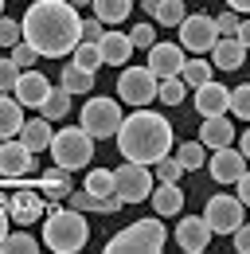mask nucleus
Segmentation results:
<instances>
[{"mask_svg": "<svg viewBox=\"0 0 250 254\" xmlns=\"http://www.w3.org/2000/svg\"><path fill=\"white\" fill-rule=\"evenodd\" d=\"M20 28L24 43H31L43 59H62L82 43V16L70 0H31Z\"/></svg>", "mask_w": 250, "mask_h": 254, "instance_id": "nucleus-1", "label": "nucleus"}, {"mask_svg": "<svg viewBox=\"0 0 250 254\" xmlns=\"http://www.w3.org/2000/svg\"><path fill=\"white\" fill-rule=\"evenodd\" d=\"M118 149H122L125 160H137V164L153 168L160 157L172 153V122L141 106L129 118H122V126H118Z\"/></svg>", "mask_w": 250, "mask_h": 254, "instance_id": "nucleus-2", "label": "nucleus"}, {"mask_svg": "<svg viewBox=\"0 0 250 254\" xmlns=\"http://www.w3.org/2000/svg\"><path fill=\"white\" fill-rule=\"evenodd\" d=\"M90 239V223H86V211L78 207H51L43 215V247L55 254H78Z\"/></svg>", "mask_w": 250, "mask_h": 254, "instance_id": "nucleus-3", "label": "nucleus"}, {"mask_svg": "<svg viewBox=\"0 0 250 254\" xmlns=\"http://www.w3.org/2000/svg\"><path fill=\"white\" fill-rule=\"evenodd\" d=\"M164 243H168V231H164V223L160 215H149V219H137L129 223L125 231H118L110 243H106V254H156L164 251Z\"/></svg>", "mask_w": 250, "mask_h": 254, "instance_id": "nucleus-4", "label": "nucleus"}, {"mask_svg": "<svg viewBox=\"0 0 250 254\" xmlns=\"http://www.w3.org/2000/svg\"><path fill=\"white\" fill-rule=\"evenodd\" d=\"M51 160L66 168V172H78V168H86L94 157V137L86 133L82 126H62L55 137H51Z\"/></svg>", "mask_w": 250, "mask_h": 254, "instance_id": "nucleus-5", "label": "nucleus"}, {"mask_svg": "<svg viewBox=\"0 0 250 254\" xmlns=\"http://www.w3.org/2000/svg\"><path fill=\"white\" fill-rule=\"evenodd\" d=\"M78 126L90 133L94 141H110L118 137V126H122V102L118 98H90L78 114Z\"/></svg>", "mask_w": 250, "mask_h": 254, "instance_id": "nucleus-6", "label": "nucleus"}, {"mask_svg": "<svg viewBox=\"0 0 250 254\" xmlns=\"http://www.w3.org/2000/svg\"><path fill=\"white\" fill-rule=\"evenodd\" d=\"M156 82L160 78L149 66H122V74H118V102L141 110V106H149L156 98Z\"/></svg>", "mask_w": 250, "mask_h": 254, "instance_id": "nucleus-7", "label": "nucleus"}, {"mask_svg": "<svg viewBox=\"0 0 250 254\" xmlns=\"http://www.w3.org/2000/svg\"><path fill=\"white\" fill-rule=\"evenodd\" d=\"M114 191L122 195V203H145L153 191V168L125 160L122 168H114Z\"/></svg>", "mask_w": 250, "mask_h": 254, "instance_id": "nucleus-8", "label": "nucleus"}, {"mask_svg": "<svg viewBox=\"0 0 250 254\" xmlns=\"http://www.w3.org/2000/svg\"><path fill=\"white\" fill-rule=\"evenodd\" d=\"M180 47L184 51H191V55H203V51H211L215 47V16H207V12H191V16H184L180 24Z\"/></svg>", "mask_w": 250, "mask_h": 254, "instance_id": "nucleus-9", "label": "nucleus"}, {"mask_svg": "<svg viewBox=\"0 0 250 254\" xmlns=\"http://www.w3.org/2000/svg\"><path fill=\"white\" fill-rule=\"evenodd\" d=\"M243 203H239V195H211L207 199V207H203V219L211 227V235H231L239 223H243Z\"/></svg>", "mask_w": 250, "mask_h": 254, "instance_id": "nucleus-10", "label": "nucleus"}, {"mask_svg": "<svg viewBox=\"0 0 250 254\" xmlns=\"http://www.w3.org/2000/svg\"><path fill=\"white\" fill-rule=\"evenodd\" d=\"M28 172H35V153H31L20 137L0 141V176H4V180H24Z\"/></svg>", "mask_w": 250, "mask_h": 254, "instance_id": "nucleus-11", "label": "nucleus"}, {"mask_svg": "<svg viewBox=\"0 0 250 254\" xmlns=\"http://www.w3.org/2000/svg\"><path fill=\"white\" fill-rule=\"evenodd\" d=\"M207 172H211L215 184H235V180L247 172V157H243L239 149H231V145L211 149V157H207Z\"/></svg>", "mask_w": 250, "mask_h": 254, "instance_id": "nucleus-12", "label": "nucleus"}, {"mask_svg": "<svg viewBox=\"0 0 250 254\" xmlns=\"http://www.w3.org/2000/svg\"><path fill=\"white\" fill-rule=\"evenodd\" d=\"M184 47L180 43H153L149 47V70H153L156 78H176L180 70H184Z\"/></svg>", "mask_w": 250, "mask_h": 254, "instance_id": "nucleus-13", "label": "nucleus"}, {"mask_svg": "<svg viewBox=\"0 0 250 254\" xmlns=\"http://www.w3.org/2000/svg\"><path fill=\"white\" fill-rule=\"evenodd\" d=\"M8 219L16 227H31L35 219H43V199L28 184H16V195L8 199Z\"/></svg>", "mask_w": 250, "mask_h": 254, "instance_id": "nucleus-14", "label": "nucleus"}, {"mask_svg": "<svg viewBox=\"0 0 250 254\" xmlns=\"http://www.w3.org/2000/svg\"><path fill=\"white\" fill-rule=\"evenodd\" d=\"M47 90H51L47 74H39V70H20V78H16V86H12V98H16L20 106H28V110H39L43 98H47Z\"/></svg>", "mask_w": 250, "mask_h": 254, "instance_id": "nucleus-15", "label": "nucleus"}, {"mask_svg": "<svg viewBox=\"0 0 250 254\" xmlns=\"http://www.w3.org/2000/svg\"><path fill=\"white\" fill-rule=\"evenodd\" d=\"M176 243H180V251L188 254H199L207 251V243H211V227L203 215H188V219L176 223Z\"/></svg>", "mask_w": 250, "mask_h": 254, "instance_id": "nucleus-16", "label": "nucleus"}, {"mask_svg": "<svg viewBox=\"0 0 250 254\" xmlns=\"http://www.w3.org/2000/svg\"><path fill=\"white\" fill-rule=\"evenodd\" d=\"M227 102H231V90L223 82H215V78H207L203 86H195V110H199V118L227 114Z\"/></svg>", "mask_w": 250, "mask_h": 254, "instance_id": "nucleus-17", "label": "nucleus"}, {"mask_svg": "<svg viewBox=\"0 0 250 254\" xmlns=\"http://www.w3.org/2000/svg\"><path fill=\"white\" fill-rule=\"evenodd\" d=\"M98 55H102V63H110V66H125L129 55H133V39H129L125 32H102Z\"/></svg>", "mask_w": 250, "mask_h": 254, "instance_id": "nucleus-18", "label": "nucleus"}, {"mask_svg": "<svg viewBox=\"0 0 250 254\" xmlns=\"http://www.w3.org/2000/svg\"><path fill=\"white\" fill-rule=\"evenodd\" d=\"M243 59H247V47H243L235 35H219L215 39V47H211V66H219V70H239Z\"/></svg>", "mask_w": 250, "mask_h": 254, "instance_id": "nucleus-19", "label": "nucleus"}, {"mask_svg": "<svg viewBox=\"0 0 250 254\" xmlns=\"http://www.w3.org/2000/svg\"><path fill=\"white\" fill-rule=\"evenodd\" d=\"M149 203H153V215H160V219H172V215H180L184 211V191L176 188V184H160L153 191H149Z\"/></svg>", "mask_w": 250, "mask_h": 254, "instance_id": "nucleus-20", "label": "nucleus"}, {"mask_svg": "<svg viewBox=\"0 0 250 254\" xmlns=\"http://www.w3.org/2000/svg\"><path fill=\"white\" fill-rule=\"evenodd\" d=\"M235 141V126L227 122V114H215V118H203L199 126V145L203 149H223Z\"/></svg>", "mask_w": 250, "mask_h": 254, "instance_id": "nucleus-21", "label": "nucleus"}, {"mask_svg": "<svg viewBox=\"0 0 250 254\" xmlns=\"http://www.w3.org/2000/svg\"><path fill=\"white\" fill-rule=\"evenodd\" d=\"M16 137H20L24 145H28L31 153H43V149L51 145V137H55V129H51V122H47V118L39 114V118H31V122H24Z\"/></svg>", "mask_w": 250, "mask_h": 254, "instance_id": "nucleus-22", "label": "nucleus"}, {"mask_svg": "<svg viewBox=\"0 0 250 254\" xmlns=\"http://www.w3.org/2000/svg\"><path fill=\"white\" fill-rule=\"evenodd\" d=\"M145 12L153 16L160 28H176V24L188 16L184 0H145Z\"/></svg>", "mask_w": 250, "mask_h": 254, "instance_id": "nucleus-23", "label": "nucleus"}, {"mask_svg": "<svg viewBox=\"0 0 250 254\" xmlns=\"http://www.w3.org/2000/svg\"><path fill=\"white\" fill-rule=\"evenodd\" d=\"M20 126H24V106H20L12 94H0V141L16 137Z\"/></svg>", "mask_w": 250, "mask_h": 254, "instance_id": "nucleus-24", "label": "nucleus"}, {"mask_svg": "<svg viewBox=\"0 0 250 254\" xmlns=\"http://www.w3.org/2000/svg\"><path fill=\"white\" fill-rule=\"evenodd\" d=\"M59 86L66 94H90L94 90V74L82 70V66H74V63H62V82Z\"/></svg>", "mask_w": 250, "mask_h": 254, "instance_id": "nucleus-25", "label": "nucleus"}, {"mask_svg": "<svg viewBox=\"0 0 250 254\" xmlns=\"http://www.w3.org/2000/svg\"><path fill=\"white\" fill-rule=\"evenodd\" d=\"M39 114H43L47 122H62V118L70 114V94H66L62 86H51L47 98H43V106H39Z\"/></svg>", "mask_w": 250, "mask_h": 254, "instance_id": "nucleus-26", "label": "nucleus"}, {"mask_svg": "<svg viewBox=\"0 0 250 254\" xmlns=\"http://www.w3.org/2000/svg\"><path fill=\"white\" fill-rule=\"evenodd\" d=\"M0 251L4 254H35L39 243H35V235H31L28 227H20V231H8V235L0 239Z\"/></svg>", "mask_w": 250, "mask_h": 254, "instance_id": "nucleus-27", "label": "nucleus"}, {"mask_svg": "<svg viewBox=\"0 0 250 254\" xmlns=\"http://www.w3.org/2000/svg\"><path fill=\"white\" fill-rule=\"evenodd\" d=\"M129 12H133V0H94V16L102 24H125Z\"/></svg>", "mask_w": 250, "mask_h": 254, "instance_id": "nucleus-28", "label": "nucleus"}, {"mask_svg": "<svg viewBox=\"0 0 250 254\" xmlns=\"http://www.w3.org/2000/svg\"><path fill=\"white\" fill-rule=\"evenodd\" d=\"M180 78H184L188 86L195 90V86H203L207 78H215V66L207 63V59H184V70H180Z\"/></svg>", "mask_w": 250, "mask_h": 254, "instance_id": "nucleus-29", "label": "nucleus"}, {"mask_svg": "<svg viewBox=\"0 0 250 254\" xmlns=\"http://www.w3.org/2000/svg\"><path fill=\"white\" fill-rule=\"evenodd\" d=\"M176 160H180V168H184V172H195V168H203V164H207V153H203V145H199V141H184V145H176Z\"/></svg>", "mask_w": 250, "mask_h": 254, "instance_id": "nucleus-30", "label": "nucleus"}, {"mask_svg": "<svg viewBox=\"0 0 250 254\" xmlns=\"http://www.w3.org/2000/svg\"><path fill=\"white\" fill-rule=\"evenodd\" d=\"M82 188L90 191L94 199H102V195H114V172H110V168H90Z\"/></svg>", "mask_w": 250, "mask_h": 254, "instance_id": "nucleus-31", "label": "nucleus"}, {"mask_svg": "<svg viewBox=\"0 0 250 254\" xmlns=\"http://www.w3.org/2000/svg\"><path fill=\"white\" fill-rule=\"evenodd\" d=\"M184 94H188V82L180 78V74H176V78H160V82H156V98H160L164 106H180Z\"/></svg>", "mask_w": 250, "mask_h": 254, "instance_id": "nucleus-32", "label": "nucleus"}, {"mask_svg": "<svg viewBox=\"0 0 250 254\" xmlns=\"http://www.w3.org/2000/svg\"><path fill=\"white\" fill-rule=\"evenodd\" d=\"M70 63H74V66H82V70H90V74H98V66H102L98 43H78V47L70 51Z\"/></svg>", "mask_w": 250, "mask_h": 254, "instance_id": "nucleus-33", "label": "nucleus"}, {"mask_svg": "<svg viewBox=\"0 0 250 254\" xmlns=\"http://www.w3.org/2000/svg\"><path fill=\"white\" fill-rule=\"evenodd\" d=\"M227 110H231L239 122H250V82H243V86H235V90H231Z\"/></svg>", "mask_w": 250, "mask_h": 254, "instance_id": "nucleus-34", "label": "nucleus"}, {"mask_svg": "<svg viewBox=\"0 0 250 254\" xmlns=\"http://www.w3.org/2000/svg\"><path fill=\"white\" fill-rule=\"evenodd\" d=\"M24 39V28H20V20H12V16H0V47H16Z\"/></svg>", "mask_w": 250, "mask_h": 254, "instance_id": "nucleus-35", "label": "nucleus"}, {"mask_svg": "<svg viewBox=\"0 0 250 254\" xmlns=\"http://www.w3.org/2000/svg\"><path fill=\"white\" fill-rule=\"evenodd\" d=\"M153 168H156V180H160V184H176V180H180V172H184L176 157H160Z\"/></svg>", "mask_w": 250, "mask_h": 254, "instance_id": "nucleus-36", "label": "nucleus"}, {"mask_svg": "<svg viewBox=\"0 0 250 254\" xmlns=\"http://www.w3.org/2000/svg\"><path fill=\"white\" fill-rule=\"evenodd\" d=\"M35 59H39V51H35L31 43H24V39L12 47V63L20 66V70H31V63H35Z\"/></svg>", "mask_w": 250, "mask_h": 254, "instance_id": "nucleus-37", "label": "nucleus"}, {"mask_svg": "<svg viewBox=\"0 0 250 254\" xmlns=\"http://www.w3.org/2000/svg\"><path fill=\"white\" fill-rule=\"evenodd\" d=\"M16 78H20V66L12 63V55H8V59H0V94H12Z\"/></svg>", "mask_w": 250, "mask_h": 254, "instance_id": "nucleus-38", "label": "nucleus"}, {"mask_svg": "<svg viewBox=\"0 0 250 254\" xmlns=\"http://www.w3.org/2000/svg\"><path fill=\"white\" fill-rule=\"evenodd\" d=\"M129 39H133V47H145V51H149V47L156 43V28L153 24H137V28L129 32Z\"/></svg>", "mask_w": 250, "mask_h": 254, "instance_id": "nucleus-39", "label": "nucleus"}, {"mask_svg": "<svg viewBox=\"0 0 250 254\" xmlns=\"http://www.w3.org/2000/svg\"><path fill=\"white\" fill-rule=\"evenodd\" d=\"M39 188H43V195H47L51 203H59V199H66L70 184H66V180H39Z\"/></svg>", "mask_w": 250, "mask_h": 254, "instance_id": "nucleus-40", "label": "nucleus"}, {"mask_svg": "<svg viewBox=\"0 0 250 254\" xmlns=\"http://www.w3.org/2000/svg\"><path fill=\"white\" fill-rule=\"evenodd\" d=\"M239 20H243V16H239V12H231V8H227V12H219L215 32L219 35H235V32H239Z\"/></svg>", "mask_w": 250, "mask_h": 254, "instance_id": "nucleus-41", "label": "nucleus"}, {"mask_svg": "<svg viewBox=\"0 0 250 254\" xmlns=\"http://www.w3.org/2000/svg\"><path fill=\"white\" fill-rule=\"evenodd\" d=\"M66 203L78 207V211H94V195L86 188H70V191H66Z\"/></svg>", "mask_w": 250, "mask_h": 254, "instance_id": "nucleus-42", "label": "nucleus"}, {"mask_svg": "<svg viewBox=\"0 0 250 254\" xmlns=\"http://www.w3.org/2000/svg\"><path fill=\"white\" fill-rule=\"evenodd\" d=\"M231 243H235L239 254H250V223H239V227L231 231Z\"/></svg>", "mask_w": 250, "mask_h": 254, "instance_id": "nucleus-43", "label": "nucleus"}, {"mask_svg": "<svg viewBox=\"0 0 250 254\" xmlns=\"http://www.w3.org/2000/svg\"><path fill=\"white\" fill-rule=\"evenodd\" d=\"M102 32H106V24H102L98 16L82 20V43H98V39H102Z\"/></svg>", "mask_w": 250, "mask_h": 254, "instance_id": "nucleus-44", "label": "nucleus"}, {"mask_svg": "<svg viewBox=\"0 0 250 254\" xmlns=\"http://www.w3.org/2000/svg\"><path fill=\"white\" fill-rule=\"evenodd\" d=\"M235 184H239V203H243V207H250V168L239 176V180H235Z\"/></svg>", "mask_w": 250, "mask_h": 254, "instance_id": "nucleus-45", "label": "nucleus"}, {"mask_svg": "<svg viewBox=\"0 0 250 254\" xmlns=\"http://www.w3.org/2000/svg\"><path fill=\"white\" fill-rule=\"evenodd\" d=\"M235 39H239V43L250 51V20H239V32H235Z\"/></svg>", "mask_w": 250, "mask_h": 254, "instance_id": "nucleus-46", "label": "nucleus"}, {"mask_svg": "<svg viewBox=\"0 0 250 254\" xmlns=\"http://www.w3.org/2000/svg\"><path fill=\"white\" fill-rule=\"evenodd\" d=\"M227 8H231V12H239V16H243V12L250 16V0H227Z\"/></svg>", "mask_w": 250, "mask_h": 254, "instance_id": "nucleus-47", "label": "nucleus"}, {"mask_svg": "<svg viewBox=\"0 0 250 254\" xmlns=\"http://www.w3.org/2000/svg\"><path fill=\"white\" fill-rule=\"evenodd\" d=\"M239 153H243V157L250 160V129H247V133H243V137H239Z\"/></svg>", "mask_w": 250, "mask_h": 254, "instance_id": "nucleus-48", "label": "nucleus"}, {"mask_svg": "<svg viewBox=\"0 0 250 254\" xmlns=\"http://www.w3.org/2000/svg\"><path fill=\"white\" fill-rule=\"evenodd\" d=\"M8 223H12V219H8V211H0V239L8 235Z\"/></svg>", "mask_w": 250, "mask_h": 254, "instance_id": "nucleus-49", "label": "nucleus"}, {"mask_svg": "<svg viewBox=\"0 0 250 254\" xmlns=\"http://www.w3.org/2000/svg\"><path fill=\"white\" fill-rule=\"evenodd\" d=\"M70 4H74V8H86V4H94V0H70Z\"/></svg>", "mask_w": 250, "mask_h": 254, "instance_id": "nucleus-50", "label": "nucleus"}, {"mask_svg": "<svg viewBox=\"0 0 250 254\" xmlns=\"http://www.w3.org/2000/svg\"><path fill=\"white\" fill-rule=\"evenodd\" d=\"M0 16H4V0H0Z\"/></svg>", "mask_w": 250, "mask_h": 254, "instance_id": "nucleus-51", "label": "nucleus"}, {"mask_svg": "<svg viewBox=\"0 0 250 254\" xmlns=\"http://www.w3.org/2000/svg\"><path fill=\"white\" fill-rule=\"evenodd\" d=\"M28 4H31V0H28Z\"/></svg>", "mask_w": 250, "mask_h": 254, "instance_id": "nucleus-52", "label": "nucleus"}]
</instances>
